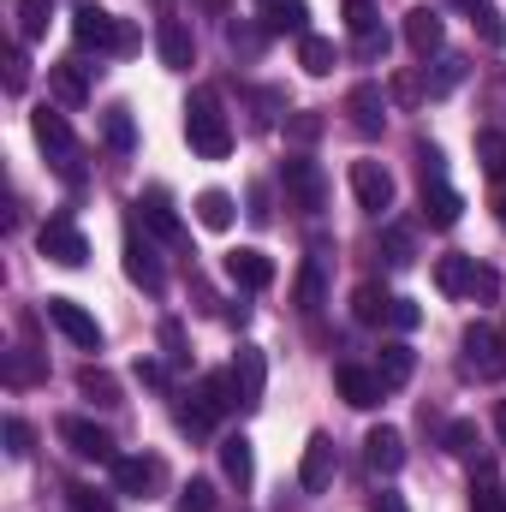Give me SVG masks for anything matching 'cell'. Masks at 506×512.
<instances>
[{
  "instance_id": "13",
  "label": "cell",
  "mask_w": 506,
  "mask_h": 512,
  "mask_svg": "<svg viewBox=\"0 0 506 512\" xmlns=\"http://www.w3.org/2000/svg\"><path fill=\"white\" fill-rule=\"evenodd\" d=\"M334 387H340V399H346L352 411H376L381 393H387L381 376L376 370H364V364H340V370H334Z\"/></svg>"
},
{
  "instance_id": "14",
  "label": "cell",
  "mask_w": 506,
  "mask_h": 512,
  "mask_svg": "<svg viewBox=\"0 0 506 512\" xmlns=\"http://www.w3.org/2000/svg\"><path fill=\"white\" fill-rule=\"evenodd\" d=\"M346 114H352V131H358V137H381V126H387V96H381V84H352Z\"/></svg>"
},
{
  "instance_id": "9",
  "label": "cell",
  "mask_w": 506,
  "mask_h": 512,
  "mask_svg": "<svg viewBox=\"0 0 506 512\" xmlns=\"http://www.w3.org/2000/svg\"><path fill=\"white\" fill-rule=\"evenodd\" d=\"M108 471H114V489L131 495V501H149V495L161 489V477H167V471H161V459H149V453H131V459L120 453Z\"/></svg>"
},
{
  "instance_id": "3",
  "label": "cell",
  "mask_w": 506,
  "mask_h": 512,
  "mask_svg": "<svg viewBox=\"0 0 506 512\" xmlns=\"http://www.w3.org/2000/svg\"><path fill=\"white\" fill-rule=\"evenodd\" d=\"M72 36H78V48L126 54V18H114V12H108V6H96V0H84V6L72 12Z\"/></svg>"
},
{
  "instance_id": "22",
  "label": "cell",
  "mask_w": 506,
  "mask_h": 512,
  "mask_svg": "<svg viewBox=\"0 0 506 512\" xmlns=\"http://www.w3.org/2000/svg\"><path fill=\"white\" fill-rule=\"evenodd\" d=\"M262 30L304 42V36H310V6H304V0H268V6H262Z\"/></svg>"
},
{
  "instance_id": "23",
  "label": "cell",
  "mask_w": 506,
  "mask_h": 512,
  "mask_svg": "<svg viewBox=\"0 0 506 512\" xmlns=\"http://www.w3.org/2000/svg\"><path fill=\"white\" fill-rule=\"evenodd\" d=\"M227 274H233V286H245V292H262V286H274V262L251 245H239V251H227Z\"/></svg>"
},
{
  "instance_id": "45",
  "label": "cell",
  "mask_w": 506,
  "mask_h": 512,
  "mask_svg": "<svg viewBox=\"0 0 506 512\" xmlns=\"http://www.w3.org/2000/svg\"><path fill=\"white\" fill-rule=\"evenodd\" d=\"M161 346H167V364L191 370V352H185V328H179V322H167V328H161Z\"/></svg>"
},
{
  "instance_id": "7",
  "label": "cell",
  "mask_w": 506,
  "mask_h": 512,
  "mask_svg": "<svg viewBox=\"0 0 506 512\" xmlns=\"http://www.w3.org/2000/svg\"><path fill=\"white\" fill-rule=\"evenodd\" d=\"M36 251L48 256V262H60V268H84V262H90V239H84L66 215H48L42 233H36Z\"/></svg>"
},
{
  "instance_id": "40",
  "label": "cell",
  "mask_w": 506,
  "mask_h": 512,
  "mask_svg": "<svg viewBox=\"0 0 506 512\" xmlns=\"http://www.w3.org/2000/svg\"><path fill=\"white\" fill-rule=\"evenodd\" d=\"M459 78H465V60H459V54H441V60H435V78H423V90H429V96H447Z\"/></svg>"
},
{
  "instance_id": "38",
  "label": "cell",
  "mask_w": 506,
  "mask_h": 512,
  "mask_svg": "<svg viewBox=\"0 0 506 512\" xmlns=\"http://www.w3.org/2000/svg\"><path fill=\"white\" fill-rule=\"evenodd\" d=\"M441 447H447L453 459H477V423H465V417L447 423V429H441Z\"/></svg>"
},
{
  "instance_id": "26",
  "label": "cell",
  "mask_w": 506,
  "mask_h": 512,
  "mask_svg": "<svg viewBox=\"0 0 506 512\" xmlns=\"http://www.w3.org/2000/svg\"><path fill=\"white\" fill-rule=\"evenodd\" d=\"M411 370H417V352H411L405 340H387V346H381V358H376L381 387H387V393H393V387H405V382H411Z\"/></svg>"
},
{
  "instance_id": "39",
  "label": "cell",
  "mask_w": 506,
  "mask_h": 512,
  "mask_svg": "<svg viewBox=\"0 0 506 512\" xmlns=\"http://www.w3.org/2000/svg\"><path fill=\"white\" fill-rule=\"evenodd\" d=\"M381 251H387V262H393V268H411V262H417L411 227H387V233H381Z\"/></svg>"
},
{
  "instance_id": "28",
  "label": "cell",
  "mask_w": 506,
  "mask_h": 512,
  "mask_svg": "<svg viewBox=\"0 0 506 512\" xmlns=\"http://www.w3.org/2000/svg\"><path fill=\"white\" fill-rule=\"evenodd\" d=\"M459 12H471V24H477V36L489 42V48H506V18L495 0H459Z\"/></svg>"
},
{
  "instance_id": "1",
  "label": "cell",
  "mask_w": 506,
  "mask_h": 512,
  "mask_svg": "<svg viewBox=\"0 0 506 512\" xmlns=\"http://www.w3.org/2000/svg\"><path fill=\"white\" fill-rule=\"evenodd\" d=\"M185 137H191V149H197L203 161H227V155H233V126H227L221 96H215L209 84L191 90V102H185Z\"/></svg>"
},
{
  "instance_id": "4",
  "label": "cell",
  "mask_w": 506,
  "mask_h": 512,
  "mask_svg": "<svg viewBox=\"0 0 506 512\" xmlns=\"http://www.w3.org/2000/svg\"><path fill=\"white\" fill-rule=\"evenodd\" d=\"M30 131H36V143L54 155V167H60L66 179H78V137H72V126H66V114L42 102V108L30 114Z\"/></svg>"
},
{
  "instance_id": "18",
  "label": "cell",
  "mask_w": 506,
  "mask_h": 512,
  "mask_svg": "<svg viewBox=\"0 0 506 512\" xmlns=\"http://www.w3.org/2000/svg\"><path fill=\"white\" fill-rule=\"evenodd\" d=\"M364 459H370V471L393 477V471L405 465V435H399L393 423H376V429L364 435Z\"/></svg>"
},
{
  "instance_id": "29",
  "label": "cell",
  "mask_w": 506,
  "mask_h": 512,
  "mask_svg": "<svg viewBox=\"0 0 506 512\" xmlns=\"http://www.w3.org/2000/svg\"><path fill=\"white\" fill-rule=\"evenodd\" d=\"M298 66H304L310 78H328V72L340 66V54H334V42H328V36H316V30H310V36L298 42Z\"/></svg>"
},
{
  "instance_id": "60",
  "label": "cell",
  "mask_w": 506,
  "mask_h": 512,
  "mask_svg": "<svg viewBox=\"0 0 506 512\" xmlns=\"http://www.w3.org/2000/svg\"><path fill=\"white\" fill-rule=\"evenodd\" d=\"M501 334H506V328H501Z\"/></svg>"
},
{
  "instance_id": "53",
  "label": "cell",
  "mask_w": 506,
  "mask_h": 512,
  "mask_svg": "<svg viewBox=\"0 0 506 512\" xmlns=\"http://www.w3.org/2000/svg\"><path fill=\"white\" fill-rule=\"evenodd\" d=\"M245 215H251L256 227H268V191H262V185H251V197H245Z\"/></svg>"
},
{
  "instance_id": "43",
  "label": "cell",
  "mask_w": 506,
  "mask_h": 512,
  "mask_svg": "<svg viewBox=\"0 0 506 512\" xmlns=\"http://www.w3.org/2000/svg\"><path fill=\"white\" fill-rule=\"evenodd\" d=\"M471 512H506V495H501L495 477H477L471 483Z\"/></svg>"
},
{
  "instance_id": "52",
  "label": "cell",
  "mask_w": 506,
  "mask_h": 512,
  "mask_svg": "<svg viewBox=\"0 0 506 512\" xmlns=\"http://www.w3.org/2000/svg\"><path fill=\"white\" fill-rule=\"evenodd\" d=\"M495 292H501V274H495V268H483V262H477V280H471V298H483V304H489V298H495Z\"/></svg>"
},
{
  "instance_id": "25",
  "label": "cell",
  "mask_w": 506,
  "mask_h": 512,
  "mask_svg": "<svg viewBox=\"0 0 506 512\" xmlns=\"http://www.w3.org/2000/svg\"><path fill=\"white\" fill-rule=\"evenodd\" d=\"M471 280H477V256L453 251V256L435 262V286H441L447 298H471Z\"/></svg>"
},
{
  "instance_id": "34",
  "label": "cell",
  "mask_w": 506,
  "mask_h": 512,
  "mask_svg": "<svg viewBox=\"0 0 506 512\" xmlns=\"http://www.w3.org/2000/svg\"><path fill=\"white\" fill-rule=\"evenodd\" d=\"M78 393H84L90 405H120V382H114L108 370H96V364L78 370Z\"/></svg>"
},
{
  "instance_id": "59",
  "label": "cell",
  "mask_w": 506,
  "mask_h": 512,
  "mask_svg": "<svg viewBox=\"0 0 506 512\" xmlns=\"http://www.w3.org/2000/svg\"><path fill=\"white\" fill-rule=\"evenodd\" d=\"M262 6H268V0H262Z\"/></svg>"
},
{
  "instance_id": "37",
  "label": "cell",
  "mask_w": 506,
  "mask_h": 512,
  "mask_svg": "<svg viewBox=\"0 0 506 512\" xmlns=\"http://www.w3.org/2000/svg\"><path fill=\"white\" fill-rule=\"evenodd\" d=\"M346 30H352V42H364V36H376V30H381V12H376V0H346Z\"/></svg>"
},
{
  "instance_id": "15",
  "label": "cell",
  "mask_w": 506,
  "mask_h": 512,
  "mask_svg": "<svg viewBox=\"0 0 506 512\" xmlns=\"http://www.w3.org/2000/svg\"><path fill=\"white\" fill-rule=\"evenodd\" d=\"M233 382H239L245 411H256V405H262V387H268V358H262V346H239V352H233Z\"/></svg>"
},
{
  "instance_id": "55",
  "label": "cell",
  "mask_w": 506,
  "mask_h": 512,
  "mask_svg": "<svg viewBox=\"0 0 506 512\" xmlns=\"http://www.w3.org/2000/svg\"><path fill=\"white\" fill-rule=\"evenodd\" d=\"M381 54H387V30H376V36L358 42V60H381Z\"/></svg>"
},
{
  "instance_id": "2",
  "label": "cell",
  "mask_w": 506,
  "mask_h": 512,
  "mask_svg": "<svg viewBox=\"0 0 506 512\" xmlns=\"http://www.w3.org/2000/svg\"><path fill=\"white\" fill-rule=\"evenodd\" d=\"M459 370L471 376V382H501L506 376V334L501 328H489V322H477V328H465V340H459Z\"/></svg>"
},
{
  "instance_id": "10",
  "label": "cell",
  "mask_w": 506,
  "mask_h": 512,
  "mask_svg": "<svg viewBox=\"0 0 506 512\" xmlns=\"http://www.w3.org/2000/svg\"><path fill=\"white\" fill-rule=\"evenodd\" d=\"M334 471H340L334 441H328V435H310V441H304V459H298V489H304V495H322V489L334 483Z\"/></svg>"
},
{
  "instance_id": "12",
  "label": "cell",
  "mask_w": 506,
  "mask_h": 512,
  "mask_svg": "<svg viewBox=\"0 0 506 512\" xmlns=\"http://www.w3.org/2000/svg\"><path fill=\"white\" fill-rule=\"evenodd\" d=\"M155 54H161L167 72H191V66H197V36H191L179 18H161V30H155Z\"/></svg>"
},
{
  "instance_id": "35",
  "label": "cell",
  "mask_w": 506,
  "mask_h": 512,
  "mask_svg": "<svg viewBox=\"0 0 506 512\" xmlns=\"http://www.w3.org/2000/svg\"><path fill=\"white\" fill-rule=\"evenodd\" d=\"M102 137H108V149L131 155V149H137V126H131V108H108V114H102Z\"/></svg>"
},
{
  "instance_id": "36",
  "label": "cell",
  "mask_w": 506,
  "mask_h": 512,
  "mask_svg": "<svg viewBox=\"0 0 506 512\" xmlns=\"http://www.w3.org/2000/svg\"><path fill=\"white\" fill-rule=\"evenodd\" d=\"M477 167H483L489 179H501L506 173V137L501 131H477Z\"/></svg>"
},
{
  "instance_id": "11",
  "label": "cell",
  "mask_w": 506,
  "mask_h": 512,
  "mask_svg": "<svg viewBox=\"0 0 506 512\" xmlns=\"http://www.w3.org/2000/svg\"><path fill=\"white\" fill-rule=\"evenodd\" d=\"M352 197H358V209L387 215L393 209V173L381 161H352Z\"/></svg>"
},
{
  "instance_id": "33",
  "label": "cell",
  "mask_w": 506,
  "mask_h": 512,
  "mask_svg": "<svg viewBox=\"0 0 506 512\" xmlns=\"http://www.w3.org/2000/svg\"><path fill=\"white\" fill-rule=\"evenodd\" d=\"M54 18V0H18V42H42Z\"/></svg>"
},
{
  "instance_id": "19",
  "label": "cell",
  "mask_w": 506,
  "mask_h": 512,
  "mask_svg": "<svg viewBox=\"0 0 506 512\" xmlns=\"http://www.w3.org/2000/svg\"><path fill=\"white\" fill-rule=\"evenodd\" d=\"M441 36H447V24H441V12L435 6H411L405 12V42H411V54H441Z\"/></svg>"
},
{
  "instance_id": "46",
  "label": "cell",
  "mask_w": 506,
  "mask_h": 512,
  "mask_svg": "<svg viewBox=\"0 0 506 512\" xmlns=\"http://www.w3.org/2000/svg\"><path fill=\"white\" fill-rule=\"evenodd\" d=\"M286 137L292 143H316L322 137V114H286Z\"/></svg>"
},
{
  "instance_id": "48",
  "label": "cell",
  "mask_w": 506,
  "mask_h": 512,
  "mask_svg": "<svg viewBox=\"0 0 506 512\" xmlns=\"http://www.w3.org/2000/svg\"><path fill=\"white\" fill-rule=\"evenodd\" d=\"M173 417H179V429H185V435H209V411H203V405H185V399H179V405H173Z\"/></svg>"
},
{
  "instance_id": "21",
  "label": "cell",
  "mask_w": 506,
  "mask_h": 512,
  "mask_svg": "<svg viewBox=\"0 0 506 512\" xmlns=\"http://www.w3.org/2000/svg\"><path fill=\"white\" fill-rule=\"evenodd\" d=\"M137 215H143V227H149L155 239H179V233H185L179 215H173V197H167L161 185H149V191L137 197Z\"/></svg>"
},
{
  "instance_id": "24",
  "label": "cell",
  "mask_w": 506,
  "mask_h": 512,
  "mask_svg": "<svg viewBox=\"0 0 506 512\" xmlns=\"http://www.w3.org/2000/svg\"><path fill=\"white\" fill-rule=\"evenodd\" d=\"M209 417H221V411H245V399H239V382H233V370H215V376H203L197 393H191Z\"/></svg>"
},
{
  "instance_id": "30",
  "label": "cell",
  "mask_w": 506,
  "mask_h": 512,
  "mask_svg": "<svg viewBox=\"0 0 506 512\" xmlns=\"http://www.w3.org/2000/svg\"><path fill=\"white\" fill-rule=\"evenodd\" d=\"M233 215H239V209H233V197H227V191H215V185H209V191L197 197V221H203L209 233H227V227H233Z\"/></svg>"
},
{
  "instance_id": "49",
  "label": "cell",
  "mask_w": 506,
  "mask_h": 512,
  "mask_svg": "<svg viewBox=\"0 0 506 512\" xmlns=\"http://www.w3.org/2000/svg\"><path fill=\"white\" fill-rule=\"evenodd\" d=\"M387 322H393V328H399V334H411V328H417V322H423V310H417V304H411V298H393V310H387Z\"/></svg>"
},
{
  "instance_id": "32",
  "label": "cell",
  "mask_w": 506,
  "mask_h": 512,
  "mask_svg": "<svg viewBox=\"0 0 506 512\" xmlns=\"http://www.w3.org/2000/svg\"><path fill=\"white\" fill-rule=\"evenodd\" d=\"M387 310H393V292H381V286H358V292H352V316H358L364 328L387 322Z\"/></svg>"
},
{
  "instance_id": "17",
  "label": "cell",
  "mask_w": 506,
  "mask_h": 512,
  "mask_svg": "<svg viewBox=\"0 0 506 512\" xmlns=\"http://www.w3.org/2000/svg\"><path fill=\"white\" fill-rule=\"evenodd\" d=\"M90 72H96V66H84V60H60V66H48V90H54V102H60V108H84V96H90Z\"/></svg>"
},
{
  "instance_id": "31",
  "label": "cell",
  "mask_w": 506,
  "mask_h": 512,
  "mask_svg": "<svg viewBox=\"0 0 506 512\" xmlns=\"http://www.w3.org/2000/svg\"><path fill=\"white\" fill-rule=\"evenodd\" d=\"M322 292H328V280H322V256H310V262L298 268V292H292V298H298L304 316H316V310H322Z\"/></svg>"
},
{
  "instance_id": "42",
  "label": "cell",
  "mask_w": 506,
  "mask_h": 512,
  "mask_svg": "<svg viewBox=\"0 0 506 512\" xmlns=\"http://www.w3.org/2000/svg\"><path fill=\"white\" fill-rule=\"evenodd\" d=\"M179 512H215V483L191 477V483L179 489Z\"/></svg>"
},
{
  "instance_id": "54",
  "label": "cell",
  "mask_w": 506,
  "mask_h": 512,
  "mask_svg": "<svg viewBox=\"0 0 506 512\" xmlns=\"http://www.w3.org/2000/svg\"><path fill=\"white\" fill-rule=\"evenodd\" d=\"M137 382L143 387H167V370H161L155 358H137Z\"/></svg>"
},
{
  "instance_id": "41",
  "label": "cell",
  "mask_w": 506,
  "mask_h": 512,
  "mask_svg": "<svg viewBox=\"0 0 506 512\" xmlns=\"http://www.w3.org/2000/svg\"><path fill=\"white\" fill-rule=\"evenodd\" d=\"M30 382H42V364L18 346V352H6V387H30Z\"/></svg>"
},
{
  "instance_id": "51",
  "label": "cell",
  "mask_w": 506,
  "mask_h": 512,
  "mask_svg": "<svg viewBox=\"0 0 506 512\" xmlns=\"http://www.w3.org/2000/svg\"><path fill=\"white\" fill-rule=\"evenodd\" d=\"M262 36H268V30H251V24H227V42H233L239 54H256V48H262Z\"/></svg>"
},
{
  "instance_id": "44",
  "label": "cell",
  "mask_w": 506,
  "mask_h": 512,
  "mask_svg": "<svg viewBox=\"0 0 506 512\" xmlns=\"http://www.w3.org/2000/svg\"><path fill=\"white\" fill-rule=\"evenodd\" d=\"M30 447H36L30 423H24V417H6V453H12V459H30Z\"/></svg>"
},
{
  "instance_id": "20",
  "label": "cell",
  "mask_w": 506,
  "mask_h": 512,
  "mask_svg": "<svg viewBox=\"0 0 506 512\" xmlns=\"http://www.w3.org/2000/svg\"><path fill=\"white\" fill-rule=\"evenodd\" d=\"M459 209H465V197H459L447 179H429V185H423V221H429V227H441V233L459 227Z\"/></svg>"
},
{
  "instance_id": "5",
  "label": "cell",
  "mask_w": 506,
  "mask_h": 512,
  "mask_svg": "<svg viewBox=\"0 0 506 512\" xmlns=\"http://www.w3.org/2000/svg\"><path fill=\"white\" fill-rule=\"evenodd\" d=\"M280 179H286V197H292L304 215H322V209H328V173H322L310 155H292V161L280 167Z\"/></svg>"
},
{
  "instance_id": "58",
  "label": "cell",
  "mask_w": 506,
  "mask_h": 512,
  "mask_svg": "<svg viewBox=\"0 0 506 512\" xmlns=\"http://www.w3.org/2000/svg\"><path fill=\"white\" fill-rule=\"evenodd\" d=\"M495 221H501V227H506V191H501V197H495Z\"/></svg>"
},
{
  "instance_id": "50",
  "label": "cell",
  "mask_w": 506,
  "mask_h": 512,
  "mask_svg": "<svg viewBox=\"0 0 506 512\" xmlns=\"http://www.w3.org/2000/svg\"><path fill=\"white\" fill-rule=\"evenodd\" d=\"M66 512H114L96 489H66Z\"/></svg>"
},
{
  "instance_id": "27",
  "label": "cell",
  "mask_w": 506,
  "mask_h": 512,
  "mask_svg": "<svg viewBox=\"0 0 506 512\" xmlns=\"http://www.w3.org/2000/svg\"><path fill=\"white\" fill-rule=\"evenodd\" d=\"M221 471H227V483H239V489H251V477H256V459H251V441H245V435H227V441H221Z\"/></svg>"
},
{
  "instance_id": "57",
  "label": "cell",
  "mask_w": 506,
  "mask_h": 512,
  "mask_svg": "<svg viewBox=\"0 0 506 512\" xmlns=\"http://www.w3.org/2000/svg\"><path fill=\"white\" fill-rule=\"evenodd\" d=\"M495 435H501V447H506V399L495 405Z\"/></svg>"
},
{
  "instance_id": "8",
  "label": "cell",
  "mask_w": 506,
  "mask_h": 512,
  "mask_svg": "<svg viewBox=\"0 0 506 512\" xmlns=\"http://www.w3.org/2000/svg\"><path fill=\"white\" fill-rule=\"evenodd\" d=\"M60 441L78 453V459H90V465H114L120 453H114V435L102 429V423H90V417H60Z\"/></svg>"
},
{
  "instance_id": "47",
  "label": "cell",
  "mask_w": 506,
  "mask_h": 512,
  "mask_svg": "<svg viewBox=\"0 0 506 512\" xmlns=\"http://www.w3.org/2000/svg\"><path fill=\"white\" fill-rule=\"evenodd\" d=\"M24 84H30V60H24V42H18V48H12V54H6V90H12V96H18V90H24Z\"/></svg>"
},
{
  "instance_id": "6",
  "label": "cell",
  "mask_w": 506,
  "mask_h": 512,
  "mask_svg": "<svg viewBox=\"0 0 506 512\" xmlns=\"http://www.w3.org/2000/svg\"><path fill=\"white\" fill-rule=\"evenodd\" d=\"M42 316H48V322L78 346V352H102V322H96L78 298H48V304H42Z\"/></svg>"
},
{
  "instance_id": "56",
  "label": "cell",
  "mask_w": 506,
  "mask_h": 512,
  "mask_svg": "<svg viewBox=\"0 0 506 512\" xmlns=\"http://www.w3.org/2000/svg\"><path fill=\"white\" fill-rule=\"evenodd\" d=\"M370 512H411V507H405V495H376V507Z\"/></svg>"
},
{
  "instance_id": "16",
  "label": "cell",
  "mask_w": 506,
  "mask_h": 512,
  "mask_svg": "<svg viewBox=\"0 0 506 512\" xmlns=\"http://www.w3.org/2000/svg\"><path fill=\"white\" fill-rule=\"evenodd\" d=\"M126 274L143 286V292H161V286H167V274H161V256H155V245H149L137 227L126 233Z\"/></svg>"
}]
</instances>
